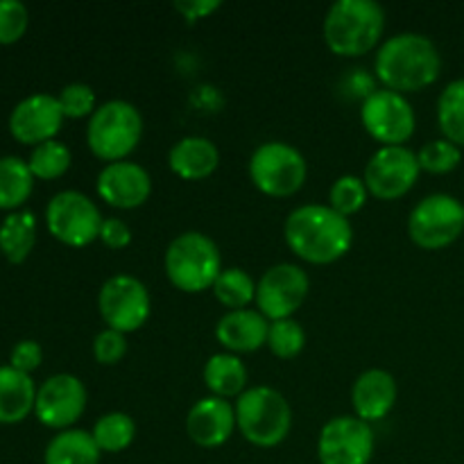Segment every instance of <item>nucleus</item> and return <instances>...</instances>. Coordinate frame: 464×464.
Here are the masks:
<instances>
[{
  "mask_svg": "<svg viewBox=\"0 0 464 464\" xmlns=\"http://www.w3.org/2000/svg\"><path fill=\"white\" fill-rule=\"evenodd\" d=\"M284 236L302 261L326 266L352 249L353 227L347 216L329 204H302L285 218Z\"/></svg>",
  "mask_w": 464,
  "mask_h": 464,
  "instance_id": "1",
  "label": "nucleus"
},
{
  "mask_svg": "<svg viewBox=\"0 0 464 464\" xmlns=\"http://www.w3.org/2000/svg\"><path fill=\"white\" fill-rule=\"evenodd\" d=\"M374 71L383 89L408 93L433 84L442 71V54L433 39L420 32H399L379 45Z\"/></svg>",
  "mask_w": 464,
  "mask_h": 464,
  "instance_id": "2",
  "label": "nucleus"
},
{
  "mask_svg": "<svg viewBox=\"0 0 464 464\" xmlns=\"http://www.w3.org/2000/svg\"><path fill=\"white\" fill-rule=\"evenodd\" d=\"M322 30L331 53L361 57L379 45L385 30V9L376 0H335Z\"/></svg>",
  "mask_w": 464,
  "mask_h": 464,
  "instance_id": "3",
  "label": "nucleus"
},
{
  "mask_svg": "<svg viewBox=\"0 0 464 464\" xmlns=\"http://www.w3.org/2000/svg\"><path fill=\"white\" fill-rule=\"evenodd\" d=\"M236 426L249 444L279 447L293 429V408L279 390L254 385L236 399Z\"/></svg>",
  "mask_w": 464,
  "mask_h": 464,
  "instance_id": "4",
  "label": "nucleus"
},
{
  "mask_svg": "<svg viewBox=\"0 0 464 464\" xmlns=\"http://www.w3.org/2000/svg\"><path fill=\"white\" fill-rule=\"evenodd\" d=\"M143 139V116L127 100H107L89 118L86 143L102 161H125Z\"/></svg>",
  "mask_w": 464,
  "mask_h": 464,
  "instance_id": "5",
  "label": "nucleus"
},
{
  "mask_svg": "<svg viewBox=\"0 0 464 464\" xmlns=\"http://www.w3.org/2000/svg\"><path fill=\"white\" fill-rule=\"evenodd\" d=\"M163 267L175 288L184 293H202L213 288L222 272L218 245L202 231H184L170 240Z\"/></svg>",
  "mask_w": 464,
  "mask_h": 464,
  "instance_id": "6",
  "label": "nucleus"
},
{
  "mask_svg": "<svg viewBox=\"0 0 464 464\" xmlns=\"http://www.w3.org/2000/svg\"><path fill=\"white\" fill-rule=\"evenodd\" d=\"M249 179L270 198H288L304 186L308 163L302 150L285 140H266L249 157Z\"/></svg>",
  "mask_w": 464,
  "mask_h": 464,
  "instance_id": "7",
  "label": "nucleus"
},
{
  "mask_svg": "<svg viewBox=\"0 0 464 464\" xmlns=\"http://www.w3.org/2000/svg\"><path fill=\"white\" fill-rule=\"evenodd\" d=\"M464 231V204L449 193L426 195L408 216V236L424 249H442Z\"/></svg>",
  "mask_w": 464,
  "mask_h": 464,
  "instance_id": "8",
  "label": "nucleus"
},
{
  "mask_svg": "<svg viewBox=\"0 0 464 464\" xmlns=\"http://www.w3.org/2000/svg\"><path fill=\"white\" fill-rule=\"evenodd\" d=\"M102 222L98 204L82 190H62L45 207V227L68 247H86L98 240Z\"/></svg>",
  "mask_w": 464,
  "mask_h": 464,
  "instance_id": "9",
  "label": "nucleus"
},
{
  "mask_svg": "<svg viewBox=\"0 0 464 464\" xmlns=\"http://www.w3.org/2000/svg\"><path fill=\"white\" fill-rule=\"evenodd\" d=\"M98 308L109 329L121 334L139 331L152 311L148 285L134 275H113L98 293Z\"/></svg>",
  "mask_w": 464,
  "mask_h": 464,
  "instance_id": "10",
  "label": "nucleus"
},
{
  "mask_svg": "<svg viewBox=\"0 0 464 464\" xmlns=\"http://www.w3.org/2000/svg\"><path fill=\"white\" fill-rule=\"evenodd\" d=\"M361 122L372 139L383 145H403L417 127L415 109L403 93L376 89L361 104Z\"/></svg>",
  "mask_w": 464,
  "mask_h": 464,
  "instance_id": "11",
  "label": "nucleus"
},
{
  "mask_svg": "<svg viewBox=\"0 0 464 464\" xmlns=\"http://www.w3.org/2000/svg\"><path fill=\"white\" fill-rule=\"evenodd\" d=\"M376 438L372 424L356 415L331 417L317 438L320 464H370Z\"/></svg>",
  "mask_w": 464,
  "mask_h": 464,
  "instance_id": "12",
  "label": "nucleus"
},
{
  "mask_svg": "<svg viewBox=\"0 0 464 464\" xmlns=\"http://www.w3.org/2000/svg\"><path fill=\"white\" fill-rule=\"evenodd\" d=\"M420 161L411 148L383 145L370 157L362 179L374 198L390 202V199L403 198L420 179Z\"/></svg>",
  "mask_w": 464,
  "mask_h": 464,
  "instance_id": "13",
  "label": "nucleus"
},
{
  "mask_svg": "<svg viewBox=\"0 0 464 464\" xmlns=\"http://www.w3.org/2000/svg\"><path fill=\"white\" fill-rule=\"evenodd\" d=\"M311 279L295 263H276L267 267L256 284V306L270 322L293 317L304 306Z\"/></svg>",
  "mask_w": 464,
  "mask_h": 464,
  "instance_id": "14",
  "label": "nucleus"
},
{
  "mask_svg": "<svg viewBox=\"0 0 464 464\" xmlns=\"http://www.w3.org/2000/svg\"><path fill=\"white\" fill-rule=\"evenodd\" d=\"M86 401V385L77 376L54 374L36 390L34 415L48 429L68 430L84 415Z\"/></svg>",
  "mask_w": 464,
  "mask_h": 464,
  "instance_id": "15",
  "label": "nucleus"
},
{
  "mask_svg": "<svg viewBox=\"0 0 464 464\" xmlns=\"http://www.w3.org/2000/svg\"><path fill=\"white\" fill-rule=\"evenodd\" d=\"M62 104L57 95L32 93L23 98L9 113V131L18 143L41 145L59 134L63 122Z\"/></svg>",
  "mask_w": 464,
  "mask_h": 464,
  "instance_id": "16",
  "label": "nucleus"
},
{
  "mask_svg": "<svg viewBox=\"0 0 464 464\" xmlns=\"http://www.w3.org/2000/svg\"><path fill=\"white\" fill-rule=\"evenodd\" d=\"M98 195L116 208H136L148 202L152 193V177L136 161H113L100 170L95 181Z\"/></svg>",
  "mask_w": 464,
  "mask_h": 464,
  "instance_id": "17",
  "label": "nucleus"
},
{
  "mask_svg": "<svg viewBox=\"0 0 464 464\" xmlns=\"http://www.w3.org/2000/svg\"><path fill=\"white\" fill-rule=\"evenodd\" d=\"M236 408L229 399L204 397L186 415V433L198 447L218 449L234 435Z\"/></svg>",
  "mask_w": 464,
  "mask_h": 464,
  "instance_id": "18",
  "label": "nucleus"
},
{
  "mask_svg": "<svg viewBox=\"0 0 464 464\" xmlns=\"http://www.w3.org/2000/svg\"><path fill=\"white\" fill-rule=\"evenodd\" d=\"M399 385L392 372L381 370V367H372V370L362 372L352 388V406L353 415L361 417L362 421L372 424V421H381L392 412L397 406Z\"/></svg>",
  "mask_w": 464,
  "mask_h": 464,
  "instance_id": "19",
  "label": "nucleus"
},
{
  "mask_svg": "<svg viewBox=\"0 0 464 464\" xmlns=\"http://www.w3.org/2000/svg\"><path fill=\"white\" fill-rule=\"evenodd\" d=\"M270 320L261 311L240 308L218 320L216 338L229 353H252L267 344Z\"/></svg>",
  "mask_w": 464,
  "mask_h": 464,
  "instance_id": "20",
  "label": "nucleus"
},
{
  "mask_svg": "<svg viewBox=\"0 0 464 464\" xmlns=\"http://www.w3.org/2000/svg\"><path fill=\"white\" fill-rule=\"evenodd\" d=\"M168 163H170V170L181 179H207L220 166V150L207 136H184L170 148Z\"/></svg>",
  "mask_w": 464,
  "mask_h": 464,
  "instance_id": "21",
  "label": "nucleus"
},
{
  "mask_svg": "<svg viewBox=\"0 0 464 464\" xmlns=\"http://www.w3.org/2000/svg\"><path fill=\"white\" fill-rule=\"evenodd\" d=\"M34 381L12 365H0V424H18L25 420L36 403Z\"/></svg>",
  "mask_w": 464,
  "mask_h": 464,
  "instance_id": "22",
  "label": "nucleus"
},
{
  "mask_svg": "<svg viewBox=\"0 0 464 464\" xmlns=\"http://www.w3.org/2000/svg\"><path fill=\"white\" fill-rule=\"evenodd\" d=\"M102 451L95 444L93 435L82 429L59 430L48 442L44 464H100Z\"/></svg>",
  "mask_w": 464,
  "mask_h": 464,
  "instance_id": "23",
  "label": "nucleus"
},
{
  "mask_svg": "<svg viewBox=\"0 0 464 464\" xmlns=\"http://www.w3.org/2000/svg\"><path fill=\"white\" fill-rule=\"evenodd\" d=\"M204 383L213 397L238 399L247 390V367L236 353H213L204 365Z\"/></svg>",
  "mask_w": 464,
  "mask_h": 464,
  "instance_id": "24",
  "label": "nucleus"
},
{
  "mask_svg": "<svg viewBox=\"0 0 464 464\" xmlns=\"http://www.w3.org/2000/svg\"><path fill=\"white\" fill-rule=\"evenodd\" d=\"M36 243V218L30 208L12 211L0 222V252L9 263H23Z\"/></svg>",
  "mask_w": 464,
  "mask_h": 464,
  "instance_id": "25",
  "label": "nucleus"
},
{
  "mask_svg": "<svg viewBox=\"0 0 464 464\" xmlns=\"http://www.w3.org/2000/svg\"><path fill=\"white\" fill-rule=\"evenodd\" d=\"M32 188H34V175L27 161L14 154L0 157V208L18 211L30 199Z\"/></svg>",
  "mask_w": 464,
  "mask_h": 464,
  "instance_id": "26",
  "label": "nucleus"
},
{
  "mask_svg": "<svg viewBox=\"0 0 464 464\" xmlns=\"http://www.w3.org/2000/svg\"><path fill=\"white\" fill-rule=\"evenodd\" d=\"M438 122L444 139L464 145V77L449 82L438 98Z\"/></svg>",
  "mask_w": 464,
  "mask_h": 464,
  "instance_id": "27",
  "label": "nucleus"
},
{
  "mask_svg": "<svg viewBox=\"0 0 464 464\" xmlns=\"http://www.w3.org/2000/svg\"><path fill=\"white\" fill-rule=\"evenodd\" d=\"M211 290L218 302L231 311H240V308H247L249 304L256 302V281L243 267L222 270Z\"/></svg>",
  "mask_w": 464,
  "mask_h": 464,
  "instance_id": "28",
  "label": "nucleus"
},
{
  "mask_svg": "<svg viewBox=\"0 0 464 464\" xmlns=\"http://www.w3.org/2000/svg\"><path fill=\"white\" fill-rule=\"evenodd\" d=\"M91 435L102 453H121L134 442L136 424L127 412L113 411L95 421Z\"/></svg>",
  "mask_w": 464,
  "mask_h": 464,
  "instance_id": "29",
  "label": "nucleus"
},
{
  "mask_svg": "<svg viewBox=\"0 0 464 464\" xmlns=\"http://www.w3.org/2000/svg\"><path fill=\"white\" fill-rule=\"evenodd\" d=\"M71 161L72 154L68 145L53 139L32 150L27 166H30L34 179H57V177H62L71 168Z\"/></svg>",
  "mask_w": 464,
  "mask_h": 464,
  "instance_id": "30",
  "label": "nucleus"
},
{
  "mask_svg": "<svg viewBox=\"0 0 464 464\" xmlns=\"http://www.w3.org/2000/svg\"><path fill=\"white\" fill-rule=\"evenodd\" d=\"M306 344V334H304V326L299 324L295 317H285V320H275L270 322V331H267V347L275 353L276 358H290L299 356Z\"/></svg>",
  "mask_w": 464,
  "mask_h": 464,
  "instance_id": "31",
  "label": "nucleus"
},
{
  "mask_svg": "<svg viewBox=\"0 0 464 464\" xmlns=\"http://www.w3.org/2000/svg\"><path fill=\"white\" fill-rule=\"evenodd\" d=\"M417 161H420L421 170L444 175V172L456 170L458 163L462 161V150L460 145L451 143L449 139H435L421 145L417 152Z\"/></svg>",
  "mask_w": 464,
  "mask_h": 464,
  "instance_id": "32",
  "label": "nucleus"
},
{
  "mask_svg": "<svg viewBox=\"0 0 464 464\" xmlns=\"http://www.w3.org/2000/svg\"><path fill=\"white\" fill-rule=\"evenodd\" d=\"M367 186L365 179L356 175H343L334 181L329 190V207L335 208L343 216H353L361 211L367 202Z\"/></svg>",
  "mask_w": 464,
  "mask_h": 464,
  "instance_id": "33",
  "label": "nucleus"
},
{
  "mask_svg": "<svg viewBox=\"0 0 464 464\" xmlns=\"http://www.w3.org/2000/svg\"><path fill=\"white\" fill-rule=\"evenodd\" d=\"M59 104H62V111L66 118H84L98 109L95 104V91L91 89L84 82H72L62 89V93L57 95Z\"/></svg>",
  "mask_w": 464,
  "mask_h": 464,
  "instance_id": "34",
  "label": "nucleus"
},
{
  "mask_svg": "<svg viewBox=\"0 0 464 464\" xmlns=\"http://www.w3.org/2000/svg\"><path fill=\"white\" fill-rule=\"evenodd\" d=\"M30 12L21 0H0V44H16L27 30Z\"/></svg>",
  "mask_w": 464,
  "mask_h": 464,
  "instance_id": "35",
  "label": "nucleus"
},
{
  "mask_svg": "<svg viewBox=\"0 0 464 464\" xmlns=\"http://www.w3.org/2000/svg\"><path fill=\"white\" fill-rule=\"evenodd\" d=\"M127 353V335L116 329H102L93 340V356L100 365H116Z\"/></svg>",
  "mask_w": 464,
  "mask_h": 464,
  "instance_id": "36",
  "label": "nucleus"
},
{
  "mask_svg": "<svg viewBox=\"0 0 464 464\" xmlns=\"http://www.w3.org/2000/svg\"><path fill=\"white\" fill-rule=\"evenodd\" d=\"M44 361V349L36 340H21V343L14 344L12 353H9V365L18 372H34L36 367Z\"/></svg>",
  "mask_w": 464,
  "mask_h": 464,
  "instance_id": "37",
  "label": "nucleus"
},
{
  "mask_svg": "<svg viewBox=\"0 0 464 464\" xmlns=\"http://www.w3.org/2000/svg\"><path fill=\"white\" fill-rule=\"evenodd\" d=\"M100 240L111 249H122L131 243V229L121 218H104Z\"/></svg>",
  "mask_w": 464,
  "mask_h": 464,
  "instance_id": "38",
  "label": "nucleus"
},
{
  "mask_svg": "<svg viewBox=\"0 0 464 464\" xmlns=\"http://www.w3.org/2000/svg\"><path fill=\"white\" fill-rule=\"evenodd\" d=\"M220 0H177L172 7L181 14L188 23L199 21V18L208 16L211 12H216L220 7Z\"/></svg>",
  "mask_w": 464,
  "mask_h": 464,
  "instance_id": "39",
  "label": "nucleus"
}]
</instances>
